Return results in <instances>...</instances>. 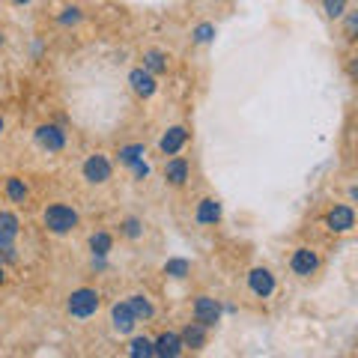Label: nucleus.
<instances>
[{"instance_id": "obj_1", "label": "nucleus", "mask_w": 358, "mask_h": 358, "mask_svg": "<svg viewBox=\"0 0 358 358\" xmlns=\"http://www.w3.org/2000/svg\"><path fill=\"white\" fill-rule=\"evenodd\" d=\"M42 227L51 233V236H72V233L81 227V212L72 203H63V200H54L42 209Z\"/></svg>"}, {"instance_id": "obj_2", "label": "nucleus", "mask_w": 358, "mask_h": 358, "mask_svg": "<svg viewBox=\"0 0 358 358\" xmlns=\"http://www.w3.org/2000/svg\"><path fill=\"white\" fill-rule=\"evenodd\" d=\"M99 308H102V293L93 289V287H78V289H72V293L66 296V313H69L72 320H78V322L96 317Z\"/></svg>"}, {"instance_id": "obj_3", "label": "nucleus", "mask_w": 358, "mask_h": 358, "mask_svg": "<svg viewBox=\"0 0 358 358\" xmlns=\"http://www.w3.org/2000/svg\"><path fill=\"white\" fill-rule=\"evenodd\" d=\"M81 176L87 185H108L114 179V162L105 152H90L81 164Z\"/></svg>"}, {"instance_id": "obj_4", "label": "nucleus", "mask_w": 358, "mask_h": 358, "mask_svg": "<svg viewBox=\"0 0 358 358\" xmlns=\"http://www.w3.org/2000/svg\"><path fill=\"white\" fill-rule=\"evenodd\" d=\"M322 268V257L317 248H310V245H299V248L289 254V272H293L299 281H308Z\"/></svg>"}, {"instance_id": "obj_5", "label": "nucleus", "mask_w": 358, "mask_h": 358, "mask_svg": "<svg viewBox=\"0 0 358 358\" xmlns=\"http://www.w3.org/2000/svg\"><path fill=\"white\" fill-rule=\"evenodd\" d=\"M322 224H326V230L334 233V236H346V233H352L355 230V209H352V203L329 206V212L322 215Z\"/></svg>"}, {"instance_id": "obj_6", "label": "nucleus", "mask_w": 358, "mask_h": 358, "mask_svg": "<svg viewBox=\"0 0 358 358\" xmlns=\"http://www.w3.org/2000/svg\"><path fill=\"white\" fill-rule=\"evenodd\" d=\"M33 141H36V147L42 152H63L66 143H69V134H66V129L57 126V122H42V126H36V131H33Z\"/></svg>"}, {"instance_id": "obj_7", "label": "nucleus", "mask_w": 358, "mask_h": 358, "mask_svg": "<svg viewBox=\"0 0 358 358\" xmlns=\"http://www.w3.org/2000/svg\"><path fill=\"white\" fill-rule=\"evenodd\" d=\"M245 287L254 299H272L278 289V278L272 275L268 266H254L248 275H245Z\"/></svg>"}, {"instance_id": "obj_8", "label": "nucleus", "mask_w": 358, "mask_h": 358, "mask_svg": "<svg viewBox=\"0 0 358 358\" xmlns=\"http://www.w3.org/2000/svg\"><path fill=\"white\" fill-rule=\"evenodd\" d=\"M192 320L212 331L221 322V301L212 299V296H203V293L194 296V301H192Z\"/></svg>"}, {"instance_id": "obj_9", "label": "nucleus", "mask_w": 358, "mask_h": 358, "mask_svg": "<svg viewBox=\"0 0 358 358\" xmlns=\"http://www.w3.org/2000/svg\"><path fill=\"white\" fill-rule=\"evenodd\" d=\"M162 173L171 188H182V185H188V179H192V162H188L185 155H171V159L164 162Z\"/></svg>"}, {"instance_id": "obj_10", "label": "nucleus", "mask_w": 358, "mask_h": 358, "mask_svg": "<svg viewBox=\"0 0 358 358\" xmlns=\"http://www.w3.org/2000/svg\"><path fill=\"white\" fill-rule=\"evenodd\" d=\"M129 90L138 99H152L155 93H159V78H155L152 72H147L143 66H134V69L129 72Z\"/></svg>"}, {"instance_id": "obj_11", "label": "nucleus", "mask_w": 358, "mask_h": 358, "mask_svg": "<svg viewBox=\"0 0 358 358\" xmlns=\"http://www.w3.org/2000/svg\"><path fill=\"white\" fill-rule=\"evenodd\" d=\"M110 329H114V334H120V338L134 334V329H138V317L131 313L126 301H114V305H110Z\"/></svg>"}, {"instance_id": "obj_12", "label": "nucleus", "mask_w": 358, "mask_h": 358, "mask_svg": "<svg viewBox=\"0 0 358 358\" xmlns=\"http://www.w3.org/2000/svg\"><path fill=\"white\" fill-rule=\"evenodd\" d=\"M188 141H192V131H188L185 126H171L159 138V152L162 155H179V152L185 150Z\"/></svg>"}, {"instance_id": "obj_13", "label": "nucleus", "mask_w": 358, "mask_h": 358, "mask_svg": "<svg viewBox=\"0 0 358 358\" xmlns=\"http://www.w3.org/2000/svg\"><path fill=\"white\" fill-rule=\"evenodd\" d=\"M221 218H224V206L218 197H203L194 206V221L200 227H215V224H221Z\"/></svg>"}, {"instance_id": "obj_14", "label": "nucleus", "mask_w": 358, "mask_h": 358, "mask_svg": "<svg viewBox=\"0 0 358 358\" xmlns=\"http://www.w3.org/2000/svg\"><path fill=\"white\" fill-rule=\"evenodd\" d=\"M152 346H155V355L159 358H179L185 352L179 331H162L159 338H152Z\"/></svg>"}, {"instance_id": "obj_15", "label": "nucleus", "mask_w": 358, "mask_h": 358, "mask_svg": "<svg viewBox=\"0 0 358 358\" xmlns=\"http://www.w3.org/2000/svg\"><path fill=\"white\" fill-rule=\"evenodd\" d=\"M3 197H6V203H13V206H27L30 203V185L21 176H6Z\"/></svg>"}, {"instance_id": "obj_16", "label": "nucleus", "mask_w": 358, "mask_h": 358, "mask_svg": "<svg viewBox=\"0 0 358 358\" xmlns=\"http://www.w3.org/2000/svg\"><path fill=\"white\" fill-rule=\"evenodd\" d=\"M179 338H182L185 350L200 352V350H206V343H209V329H203L200 322H188V326L179 331Z\"/></svg>"}, {"instance_id": "obj_17", "label": "nucleus", "mask_w": 358, "mask_h": 358, "mask_svg": "<svg viewBox=\"0 0 358 358\" xmlns=\"http://www.w3.org/2000/svg\"><path fill=\"white\" fill-rule=\"evenodd\" d=\"M21 236V218L13 209H0V245H15Z\"/></svg>"}, {"instance_id": "obj_18", "label": "nucleus", "mask_w": 358, "mask_h": 358, "mask_svg": "<svg viewBox=\"0 0 358 358\" xmlns=\"http://www.w3.org/2000/svg\"><path fill=\"white\" fill-rule=\"evenodd\" d=\"M126 305L131 308L134 317H138V322H150L155 317V305H152V299L147 293H131L126 299Z\"/></svg>"}, {"instance_id": "obj_19", "label": "nucleus", "mask_w": 358, "mask_h": 358, "mask_svg": "<svg viewBox=\"0 0 358 358\" xmlns=\"http://www.w3.org/2000/svg\"><path fill=\"white\" fill-rule=\"evenodd\" d=\"M87 248L93 257H108L110 251H114V233H108V230H93L90 233V239H87Z\"/></svg>"}, {"instance_id": "obj_20", "label": "nucleus", "mask_w": 358, "mask_h": 358, "mask_svg": "<svg viewBox=\"0 0 358 358\" xmlns=\"http://www.w3.org/2000/svg\"><path fill=\"white\" fill-rule=\"evenodd\" d=\"M143 69L159 78V75H164L167 69H171V57L159 48H150V51H143Z\"/></svg>"}, {"instance_id": "obj_21", "label": "nucleus", "mask_w": 358, "mask_h": 358, "mask_svg": "<svg viewBox=\"0 0 358 358\" xmlns=\"http://www.w3.org/2000/svg\"><path fill=\"white\" fill-rule=\"evenodd\" d=\"M126 352L131 358H155V346H152V338H147V334H134V338L129 341Z\"/></svg>"}, {"instance_id": "obj_22", "label": "nucleus", "mask_w": 358, "mask_h": 358, "mask_svg": "<svg viewBox=\"0 0 358 358\" xmlns=\"http://www.w3.org/2000/svg\"><path fill=\"white\" fill-rule=\"evenodd\" d=\"M143 155H147V147H143V143H126V147L117 150V164L129 171V167H131L134 162H141Z\"/></svg>"}, {"instance_id": "obj_23", "label": "nucleus", "mask_w": 358, "mask_h": 358, "mask_svg": "<svg viewBox=\"0 0 358 358\" xmlns=\"http://www.w3.org/2000/svg\"><path fill=\"white\" fill-rule=\"evenodd\" d=\"M164 275L173 278V281H185V278L192 275V263H188L185 257H171V260L164 263Z\"/></svg>"}, {"instance_id": "obj_24", "label": "nucleus", "mask_w": 358, "mask_h": 358, "mask_svg": "<svg viewBox=\"0 0 358 358\" xmlns=\"http://www.w3.org/2000/svg\"><path fill=\"white\" fill-rule=\"evenodd\" d=\"M120 236H126V239H131V242H138V239L143 236V221H141V218H134V215L122 218V221H120Z\"/></svg>"}, {"instance_id": "obj_25", "label": "nucleus", "mask_w": 358, "mask_h": 358, "mask_svg": "<svg viewBox=\"0 0 358 358\" xmlns=\"http://www.w3.org/2000/svg\"><path fill=\"white\" fill-rule=\"evenodd\" d=\"M341 21H343V39L352 45L358 39V9H346Z\"/></svg>"}, {"instance_id": "obj_26", "label": "nucleus", "mask_w": 358, "mask_h": 358, "mask_svg": "<svg viewBox=\"0 0 358 358\" xmlns=\"http://www.w3.org/2000/svg\"><path fill=\"white\" fill-rule=\"evenodd\" d=\"M346 9H350V0H322V15L329 21H341Z\"/></svg>"}, {"instance_id": "obj_27", "label": "nucleus", "mask_w": 358, "mask_h": 358, "mask_svg": "<svg viewBox=\"0 0 358 358\" xmlns=\"http://www.w3.org/2000/svg\"><path fill=\"white\" fill-rule=\"evenodd\" d=\"M192 39H194L197 45L212 42V39H215V24H209V21H206V24H197L194 33H192Z\"/></svg>"}, {"instance_id": "obj_28", "label": "nucleus", "mask_w": 358, "mask_h": 358, "mask_svg": "<svg viewBox=\"0 0 358 358\" xmlns=\"http://www.w3.org/2000/svg\"><path fill=\"white\" fill-rule=\"evenodd\" d=\"M81 18H84V15H81V6H66L63 13L57 15V21H60L63 27H72V24H78Z\"/></svg>"}, {"instance_id": "obj_29", "label": "nucleus", "mask_w": 358, "mask_h": 358, "mask_svg": "<svg viewBox=\"0 0 358 358\" xmlns=\"http://www.w3.org/2000/svg\"><path fill=\"white\" fill-rule=\"evenodd\" d=\"M0 263L3 266H15L18 263V248L15 245H0Z\"/></svg>"}, {"instance_id": "obj_30", "label": "nucleus", "mask_w": 358, "mask_h": 358, "mask_svg": "<svg viewBox=\"0 0 358 358\" xmlns=\"http://www.w3.org/2000/svg\"><path fill=\"white\" fill-rule=\"evenodd\" d=\"M129 171H131V176H134V179H147V176H150V164L141 159V162H134V164L129 167Z\"/></svg>"}, {"instance_id": "obj_31", "label": "nucleus", "mask_w": 358, "mask_h": 358, "mask_svg": "<svg viewBox=\"0 0 358 358\" xmlns=\"http://www.w3.org/2000/svg\"><path fill=\"white\" fill-rule=\"evenodd\" d=\"M346 194H350V203H355V200H358V185H350V192H346Z\"/></svg>"}, {"instance_id": "obj_32", "label": "nucleus", "mask_w": 358, "mask_h": 358, "mask_svg": "<svg viewBox=\"0 0 358 358\" xmlns=\"http://www.w3.org/2000/svg\"><path fill=\"white\" fill-rule=\"evenodd\" d=\"M3 284H6V266L0 263V289H3Z\"/></svg>"}, {"instance_id": "obj_33", "label": "nucleus", "mask_w": 358, "mask_h": 358, "mask_svg": "<svg viewBox=\"0 0 358 358\" xmlns=\"http://www.w3.org/2000/svg\"><path fill=\"white\" fill-rule=\"evenodd\" d=\"M3 131H6V120H3V114H0V138H3Z\"/></svg>"}, {"instance_id": "obj_34", "label": "nucleus", "mask_w": 358, "mask_h": 358, "mask_svg": "<svg viewBox=\"0 0 358 358\" xmlns=\"http://www.w3.org/2000/svg\"><path fill=\"white\" fill-rule=\"evenodd\" d=\"M13 3H18V6H27V3H30V0H13Z\"/></svg>"}, {"instance_id": "obj_35", "label": "nucleus", "mask_w": 358, "mask_h": 358, "mask_svg": "<svg viewBox=\"0 0 358 358\" xmlns=\"http://www.w3.org/2000/svg\"><path fill=\"white\" fill-rule=\"evenodd\" d=\"M3 42H6V39H3V33H0V48H3Z\"/></svg>"}]
</instances>
